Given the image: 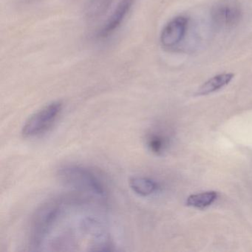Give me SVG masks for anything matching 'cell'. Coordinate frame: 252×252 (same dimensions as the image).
Listing matches in <instances>:
<instances>
[{
  "label": "cell",
  "instance_id": "7a4b0ae2",
  "mask_svg": "<svg viewBox=\"0 0 252 252\" xmlns=\"http://www.w3.org/2000/svg\"><path fill=\"white\" fill-rule=\"evenodd\" d=\"M62 200H49L41 205L34 212L30 227L29 244L37 250L51 232L63 212Z\"/></svg>",
  "mask_w": 252,
  "mask_h": 252
},
{
  "label": "cell",
  "instance_id": "8992f818",
  "mask_svg": "<svg viewBox=\"0 0 252 252\" xmlns=\"http://www.w3.org/2000/svg\"><path fill=\"white\" fill-rule=\"evenodd\" d=\"M137 0H120L113 14L110 16L98 33L100 38H107L113 34L123 23Z\"/></svg>",
  "mask_w": 252,
  "mask_h": 252
},
{
  "label": "cell",
  "instance_id": "3957f363",
  "mask_svg": "<svg viewBox=\"0 0 252 252\" xmlns=\"http://www.w3.org/2000/svg\"><path fill=\"white\" fill-rule=\"evenodd\" d=\"M63 110V103L54 101L32 115L25 123L22 130L23 136L33 138L48 131L57 120Z\"/></svg>",
  "mask_w": 252,
  "mask_h": 252
},
{
  "label": "cell",
  "instance_id": "ba28073f",
  "mask_svg": "<svg viewBox=\"0 0 252 252\" xmlns=\"http://www.w3.org/2000/svg\"><path fill=\"white\" fill-rule=\"evenodd\" d=\"M234 78L232 73H222L205 82L197 92V95H206L212 94L215 91H219L223 87L226 86Z\"/></svg>",
  "mask_w": 252,
  "mask_h": 252
},
{
  "label": "cell",
  "instance_id": "9c48e42d",
  "mask_svg": "<svg viewBox=\"0 0 252 252\" xmlns=\"http://www.w3.org/2000/svg\"><path fill=\"white\" fill-rule=\"evenodd\" d=\"M145 141L149 150L158 156L164 153L169 143L167 137L158 131H151L149 132L146 136Z\"/></svg>",
  "mask_w": 252,
  "mask_h": 252
},
{
  "label": "cell",
  "instance_id": "52a82bcc",
  "mask_svg": "<svg viewBox=\"0 0 252 252\" xmlns=\"http://www.w3.org/2000/svg\"><path fill=\"white\" fill-rule=\"evenodd\" d=\"M129 185L131 189L141 197H148L154 194L158 185L156 181L146 177L134 176L129 179Z\"/></svg>",
  "mask_w": 252,
  "mask_h": 252
},
{
  "label": "cell",
  "instance_id": "8fae6325",
  "mask_svg": "<svg viewBox=\"0 0 252 252\" xmlns=\"http://www.w3.org/2000/svg\"><path fill=\"white\" fill-rule=\"evenodd\" d=\"M218 198V192L214 191H205L190 195L187 199V205L191 207L203 209L212 205Z\"/></svg>",
  "mask_w": 252,
  "mask_h": 252
},
{
  "label": "cell",
  "instance_id": "5b68a950",
  "mask_svg": "<svg viewBox=\"0 0 252 252\" xmlns=\"http://www.w3.org/2000/svg\"><path fill=\"white\" fill-rule=\"evenodd\" d=\"M187 26L188 20L186 17H176L169 22L160 35V42L163 46L171 48L179 44L185 36Z\"/></svg>",
  "mask_w": 252,
  "mask_h": 252
},
{
  "label": "cell",
  "instance_id": "6da1fadb",
  "mask_svg": "<svg viewBox=\"0 0 252 252\" xmlns=\"http://www.w3.org/2000/svg\"><path fill=\"white\" fill-rule=\"evenodd\" d=\"M60 181L67 187L74 189L81 193L98 200L107 196L105 187L102 181L94 172L83 166L67 165L58 171Z\"/></svg>",
  "mask_w": 252,
  "mask_h": 252
},
{
  "label": "cell",
  "instance_id": "30bf717a",
  "mask_svg": "<svg viewBox=\"0 0 252 252\" xmlns=\"http://www.w3.org/2000/svg\"><path fill=\"white\" fill-rule=\"evenodd\" d=\"M113 0H89L85 8V14L88 19L95 20L106 14Z\"/></svg>",
  "mask_w": 252,
  "mask_h": 252
},
{
  "label": "cell",
  "instance_id": "277c9868",
  "mask_svg": "<svg viewBox=\"0 0 252 252\" xmlns=\"http://www.w3.org/2000/svg\"><path fill=\"white\" fill-rule=\"evenodd\" d=\"M242 17L241 8L234 0H223L214 7L212 18L217 26L229 29L237 26Z\"/></svg>",
  "mask_w": 252,
  "mask_h": 252
}]
</instances>
